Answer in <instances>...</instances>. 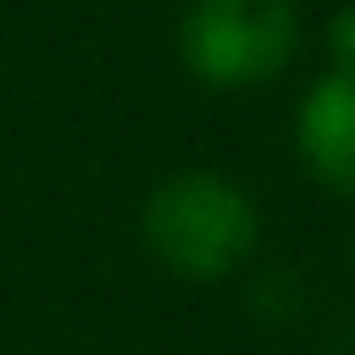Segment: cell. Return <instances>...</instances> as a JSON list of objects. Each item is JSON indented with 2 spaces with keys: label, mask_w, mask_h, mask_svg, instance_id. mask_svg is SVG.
Instances as JSON below:
<instances>
[{
  "label": "cell",
  "mask_w": 355,
  "mask_h": 355,
  "mask_svg": "<svg viewBox=\"0 0 355 355\" xmlns=\"http://www.w3.org/2000/svg\"><path fill=\"white\" fill-rule=\"evenodd\" d=\"M139 233L150 255L189 277V283H222L233 277L255 244H261V211L250 189H239L222 172H172L144 194Z\"/></svg>",
  "instance_id": "cell-1"
},
{
  "label": "cell",
  "mask_w": 355,
  "mask_h": 355,
  "mask_svg": "<svg viewBox=\"0 0 355 355\" xmlns=\"http://www.w3.org/2000/svg\"><path fill=\"white\" fill-rule=\"evenodd\" d=\"M300 50L294 0H189L178 55L205 89H261Z\"/></svg>",
  "instance_id": "cell-2"
},
{
  "label": "cell",
  "mask_w": 355,
  "mask_h": 355,
  "mask_svg": "<svg viewBox=\"0 0 355 355\" xmlns=\"http://www.w3.org/2000/svg\"><path fill=\"white\" fill-rule=\"evenodd\" d=\"M294 144L305 172L327 189L355 200V72L349 67H327L294 116Z\"/></svg>",
  "instance_id": "cell-3"
},
{
  "label": "cell",
  "mask_w": 355,
  "mask_h": 355,
  "mask_svg": "<svg viewBox=\"0 0 355 355\" xmlns=\"http://www.w3.org/2000/svg\"><path fill=\"white\" fill-rule=\"evenodd\" d=\"M327 55H333V67L355 72V6H344V11L327 17Z\"/></svg>",
  "instance_id": "cell-4"
}]
</instances>
